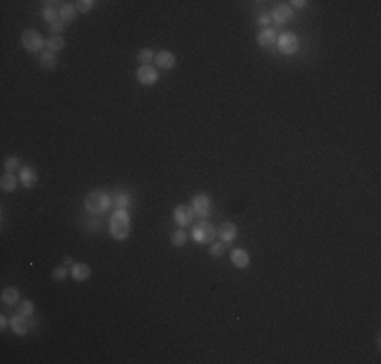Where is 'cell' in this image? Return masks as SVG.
<instances>
[{"label":"cell","instance_id":"9c48e42d","mask_svg":"<svg viewBox=\"0 0 381 364\" xmlns=\"http://www.w3.org/2000/svg\"><path fill=\"white\" fill-rule=\"evenodd\" d=\"M33 324L35 322H30L28 316H23V314H14L10 318V330L17 334V336H25V334H28V330Z\"/></svg>","mask_w":381,"mask_h":364},{"label":"cell","instance_id":"1f68e13d","mask_svg":"<svg viewBox=\"0 0 381 364\" xmlns=\"http://www.w3.org/2000/svg\"><path fill=\"white\" fill-rule=\"evenodd\" d=\"M272 23V17H270V12H262L260 17H257V24H262L264 28H268V24Z\"/></svg>","mask_w":381,"mask_h":364},{"label":"cell","instance_id":"83f0119b","mask_svg":"<svg viewBox=\"0 0 381 364\" xmlns=\"http://www.w3.org/2000/svg\"><path fill=\"white\" fill-rule=\"evenodd\" d=\"M75 6H77V12H89V10H94L96 8V2H94V0H79V2L77 4H75Z\"/></svg>","mask_w":381,"mask_h":364},{"label":"cell","instance_id":"ffe728a7","mask_svg":"<svg viewBox=\"0 0 381 364\" xmlns=\"http://www.w3.org/2000/svg\"><path fill=\"white\" fill-rule=\"evenodd\" d=\"M19 182H21V180L14 176V172H4L2 178H0V186H2L4 192H12L14 188H17Z\"/></svg>","mask_w":381,"mask_h":364},{"label":"cell","instance_id":"ba28073f","mask_svg":"<svg viewBox=\"0 0 381 364\" xmlns=\"http://www.w3.org/2000/svg\"><path fill=\"white\" fill-rule=\"evenodd\" d=\"M173 219L178 227H189L193 225V219H195V212L189 205H178L175 210H173Z\"/></svg>","mask_w":381,"mask_h":364},{"label":"cell","instance_id":"4dcf8cb0","mask_svg":"<svg viewBox=\"0 0 381 364\" xmlns=\"http://www.w3.org/2000/svg\"><path fill=\"white\" fill-rule=\"evenodd\" d=\"M49 28H51V33H53V35H61V33H63V28H65V23H63V21L51 23V24H49Z\"/></svg>","mask_w":381,"mask_h":364},{"label":"cell","instance_id":"30bf717a","mask_svg":"<svg viewBox=\"0 0 381 364\" xmlns=\"http://www.w3.org/2000/svg\"><path fill=\"white\" fill-rule=\"evenodd\" d=\"M270 17H272V21H276L278 24H284V23H290L292 21V17H294V10H292V6L290 4H276L272 8V12H270Z\"/></svg>","mask_w":381,"mask_h":364},{"label":"cell","instance_id":"7c38bea8","mask_svg":"<svg viewBox=\"0 0 381 364\" xmlns=\"http://www.w3.org/2000/svg\"><path fill=\"white\" fill-rule=\"evenodd\" d=\"M217 233H219V237H221L223 243H233L235 237H237V225L233 221H225V223H221V227H219Z\"/></svg>","mask_w":381,"mask_h":364},{"label":"cell","instance_id":"52a82bcc","mask_svg":"<svg viewBox=\"0 0 381 364\" xmlns=\"http://www.w3.org/2000/svg\"><path fill=\"white\" fill-rule=\"evenodd\" d=\"M136 79L140 85H154L158 81V71L152 65H140L136 69Z\"/></svg>","mask_w":381,"mask_h":364},{"label":"cell","instance_id":"5b68a950","mask_svg":"<svg viewBox=\"0 0 381 364\" xmlns=\"http://www.w3.org/2000/svg\"><path fill=\"white\" fill-rule=\"evenodd\" d=\"M191 208L195 212V217H207L211 208H213V201L207 192H197L191 199Z\"/></svg>","mask_w":381,"mask_h":364},{"label":"cell","instance_id":"277c9868","mask_svg":"<svg viewBox=\"0 0 381 364\" xmlns=\"http://www.w3.org/2000/svg\"><path fill=\"white\" fill-rule=\"evenodd\" d=\"M193 239L197 243H201V245H207V243H213V239H215L217 235V229L213 227L209 221H199L197 225H193V231H191Z\"/></svg>","mask_w":381,"mask_h":364},{"label":"cell","instance_id":"8992f818","mask_svg":"<svg viewBox=\"0 0 381 364\" xmlns=\"http://www.w3.org/2000/svg\"><path fill=\"white\" fill-rule=\"evenodd\" d=\"M276 41H278V47H280V51L284 55H294L298 51V47H300L298 37L294 33H282Z\"/></svg>","mask_w":381,"mask_h":364},{"label":"cell","instance_id":"44dd1931","mask_svg":"<svg viewBox=\"0 0 381 364\" xmlns=\"http://www.w3.org/2000/svg\"><path fill=\"white\" fill-rule=\"evenodd\" d=\"M45 47H47V51H51V53H59L61 49L65 47V41H63V37H61V35H51L47 39V43H45Z\"/></svg>","mask_w":381,"mask_h":364},{"label":"cell","instance_id":"2e32d148","mask_svg":"<svg viewBox=\"0 0 381 364\" xmlns=\"http://www.w3.org/2000/svg\"><path fill=\"white\" fill-rule=\"evenodd\" d=\"M231 263H233L235 267H239V269H246V267L250 265V253H248L246 249H241V247L233 249V251H231Z\"/></svg>","mask_w":381,"mask_h":364},{"label":"cell","instance_id":"d4e9b609","mask_svg":"<svg viewBox=\"0 0 381 364\" xmlns=\"http://www.w3.org/2000/svg\"><path fill=\"white\" fill-rule=\"evenodd\" d=\"M187 239H189V235H187V231H175L173 233V237H171V243H173V245L175 247H182V245H185V243H187Z\"/></svg>","mask_w":381,"mask_h":364},{"label":"cell","instance_id":"3957f363","mask_svg":"<svg viewBox=\"0 0 381 364\" xmlns=\"http://www.w3.org/2000/svg\"><path fill=\"white\" fill-rule=\"evenodd\" d=\"M21 43H23V49L25 51H28V53H39L41 55V51H43V47H45V41L43 39V35L39 33V30H35V28H26V30H23V35H21Z\"/></svg>","mask_w":381,"mask_h":364},{"label":"cell","instance_id":"5bb4252c","mask_svg":"<svg viewBox=\"0 0 381 364\" xmlns=\"http://www.w3.org/2000/svg\"><path fill=\"white\" fill-rule=\"evenodd\" d=\"M71 277L75 279V281H87L89 279V275H91V267L87 265V263H81V261H77V263H73L71 265Z\"/></svg>","mask_w":381,"mask_h":364},{"label":"cell","instance_id":"9a60e30c","mask_svg":"<svg viewBox=\"0 0 381 364\" xmlns=\"http://www.w3.org/2000/svg\"><path fill=\"white\" fill-rule=\"evenodd\" d=\"M276 39H278L276 30H274L272 26H268V28H262L260 30V35H257V45H260V47H264V49H268V47H272V45L276 43Z\"/></svg>","mask_w":381,"mask_h":364},{"label":"cell","instance_id":"836d02e7","mask_svg":"<svg viewBox=\"0 0 381 364\" xmlns=\"http://www.w3.org/2000/svg\"><path fill=\"white\" fill-rule=\"evenodd\" d=\"M6 324H10V322L6 320V316H0V326H2V328H6Z\"/></svg>","mask_w":381,"mask_h":364},{"label":"cell","instance_id":"ac0fdd59","mask_svg":"<svg viewBox=\"0 0 381 364\" xmlns=\"http://www.w3.org/2000/svg\"><path fill=\"white\" fill-rule=\"evenodd\" d=\"M75 14H77V6L71 4V2H61L59 6V17L63 23H71L75 19Z\"/></svg>","mask_w":381,"mask_h":364},{"label":"cell","instance_id":"f546056e","mask_svg":"<svg viewBox=\"0 0 381 364\" xmlns=\"http://www.w3.org/2000/svg\"><path fill=\"white\" fill-rule=\"evenodd\" d=\"M67 273H69V271H67V267L59 265V267H55V269H53V279H55V281H63V279L67 277Z\"/></svg>","mask_w":381,"mask_h":364},{"label":"cell","instance_id":"484cf974","mask_svg":"<svg viewBox=\"0 0 381 364\" xmlns=\"http://www.w3.org/2000/svg\"><path fill=\"white\" fill-rule=\"evenodd\" d=\"M21 166V160H19V156H8L6 160H4V172H14Z\"/></svg>","mask_w":381,"mask_h":364},{"label":"cell","instance_id":"4316f807","mask_svg":"<svg viewBox=\"0 0 381 364\" xmlns=\"http://www.w3.org/2000/svg\"><path fill=\"white\" fill-rule=\"evenodd\" d=\"M33 312H35V303L30 301V299H25V301H21V306H19V314H23V316H33Z\"/></svg>","mask_w":381,"mask_h":364},{"label":"cell","instance_id":"e0dca14e","mask_svg":"<svg viewBox=\"0 0 381 364\" xmlns=\"http://www.w3.org/2000/svg\"><path fill=\"white\" fill-rule=\"evenodd\" d=\"M0 299H2L4 306H14V303H19L21 294H19L17 287H4L2 294H0Z\"/></svg>","mask_w":381,"mask_h":364},{"label":"cell","instance_id":"7a4b0ae2","mask_svg":"<svg viewBox=\"0 0 381 364\" xmlns=\"http://www.w3.org/2000/svg\"><path fill=\"white\" fill-rule=\"evenodd\" d=\"M114 203V196H110L105 190H91L87 192L85 196V210L91 212V215H102V212H105L110 208V205Z\"/></svg>","mask_w":381,"mask_h":364},{"label":"cell","instance_id":"8fae6325","mask_svg":"<svg viewBox=\"0 0 381 364\" xmlns=\"http://www.w3.org/2000/svg\"><path fill=\"white\" fill-rule=\"evenodd\" d=\"M154 63H156V69L169 71V69L175 67L177 57H175V53H171V51H158L156 57H154Z\"/></svg>","mask_w":381,"mask_h":364},{"label":"cell","instance_id":"4fadbf2b","mask_svg":"<svg viewBox=\"0 0 381 364\" xmlns=\"http://www.w3.org/2000/svg\"><path fill=\"white\" fill-rule=\"evenodd\" d=\"M19 180H21L23 186H26V188H35L39 176H37L35 168H30V166H23V168H21V174H19Z\"/></svg>","mask_w":381,"mask_h":364},{"label":"cell","instance_id":"f1b7e54d","mask_svg":"<svg viewBox=\"0 0 381 364\" xmlns=\"http://www.w3.org/2000/svg\"><path fill=\"white\" fill-rule=\"evenodd\" d=\"M225 243L221 241V243H213V245L209 247V253H211V257H221L223 253H225Z\"/></svg>","mask_w":381,"mask_h":364},{"label":"cell","instance_id":"6da1fadb","mask_svg":"<svg viewBox=\"0 0 381 364\" xmlns=\"http://www.w3.org/2000/svg\"><path fill=\"white\" fill-rule=\"evenodd\" d=\"M130 229H132V219L128 208H116V212L110 219V235L116 241H124L130 235Z\"/></svg>","mask_w":381,"mask_h":364},{"label":"cell","instance_id":"7402d4cb","mask_svg":"<svg viewBox=\"0 0 381 364\" xmlns=\"http://www.w3.org/2000/svg\"><path fill=\"white\" fill-rule=\"evenodd\" d=\"M39 63H41L45 69H53V67L57 65V57H55V53H51V51L41 53V55H39Z\"/></svg>","mask_w":381,"mask_h":364},{"label":"cell","instance_id":"d6986e66","mask_svg":"<svg viewBox=\"0 0 381 364\" xmlns=\"http://www.w3.org/2000/svg\"><path fill=\"white\" fill-rule=\"evenodd\" d=\"M45 4H47V6H45L43 8V19L45 21H47L49 24L51 23H57V21H61V17H59V6H55V4H59V2H45Z\"/></svg>","mask_w":381,"mask_h":364},{"label":"cell","instance_id":"cb8c5ba5","mask_svg":"<svg viewBox=\"0 0 381 364\" xmlns=\"http://www.w3.org/2000/svg\"><path fill=\"white\" fill-rule=\"evenodd\" d=\"M154 57H156V53L152 51V49H142L138 53V63L140 65H150L152 61H154Z\"/></svg>","mask_w":381,"mask_h":364},{"label":"cell","instance_id":"d6a6232c","mask_svg":"<svg viewBox=\"0 0 381 364\" xmlns=\"http://www.w3.org/2000/svg\"><path fill=\"white\" fill-rule=\"evenodd\" d=\"M290 4H292V6H296V8H304V6H306L308 2H306V0H292Z\"/></svg>","mask_w":381,"mask_h":364},{"label":"cell","instance_id":"603a6c76","mask_svg":"<svg viewBox=\"0 0 381 364\" xmlns=\"http://www.w3.org/2000/svg\"><path fill=\"white\" fill-rule=\"evenodd\" d=\"M114 205H116L118 208H128V206L132 205V196H130L128 192H118V194L114 196Z\"/></svg>","mask_w":381,"mask_h":364}]
</instances>
